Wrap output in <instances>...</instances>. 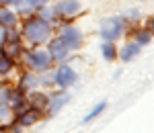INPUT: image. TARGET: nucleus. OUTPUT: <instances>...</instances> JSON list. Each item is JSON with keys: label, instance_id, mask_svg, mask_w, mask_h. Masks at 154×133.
<instances>
[{"label": "nucleus", "instance_id": "39448f33", "mask_svg": "<svg viewBox=\"0 0 154 133\" xmlns=\"http://www.w3.org/2000/svg\"><path fill=\"white\" fill-rule=\"evenodd\" d=\"M68 51H70V47H68V43L64 41V37H56V39L49 43V53H51L54 58H64Z\"/></svg>", "mask_w": 154, "mask_h": 133}, {"label": "nucleus", "instance_id": "20e7f679", "mask_svg": "<svg viewBox=\"0 0 154 133\" xmlns=\"http://www.w3.org/2000/svg\"><path fill=\"white\" fill-rule=\"evenodd\" d=\"M74 80H76V74H74V70L70 66H62L56 72V84L58 86H70L74 84Z\"/></svg>", "mask_w": 154, "mask_h": 133}, {"label": "nucleus", "instance_id": "7ed1b4c3", "mask_svg": "<svg viewBox=\"0 0 154 133\" xmlns=\"http://www.w3.org/2000/svg\"><path fill=\"white\" fill-rule=\"evenodd\" d=\"M78 10H80V2L78 0H60L54 6V12H58L62 16H74Z\"/></svg>", "mask_w": 154, "mask_h": 133}, {"label": "nucleus", "instance_id": "423d86ee", "mask_svg": "<svg viewBox=\"0 0 154 133\" xmlns=\"http://www.w3.org/2000/svg\"><path fill=\"white\" fill-rule=\"evenodd\" d=\"M29 64L37 68V70H45L49 66V55L48 53H43V51H33L31 55H29Z\"/></svg>", "mask_w": 154, "mask_h": 133}, {"label": "nucleus", "instance_id": "1a4fd4ad", "mask_svg": "<svg viewBox=\"0 0 154 133\" xmlns=\"http://www.w3.org/2000/svg\"><path fill=\"white\" fill-rule=\"evenodd\" d=\"M105 109H107V102H99L95 109H93V111H91V113H88V115H86V117L82 119V123H91L93 119H97V117H99V115H101V113H103Z\"/></svg>", "mask_w": 154, "mask_h": 133}, {"label": "nucleus", "instance_id": "2eb2a0df", "mask_svg": "<svg viewBox=\"0 0 154 133\" xmlns=\"http://www.w3.org/2000/svg\"><path fill=\"white\" fill-rule=\"evenodd\" d=\"M4 2H8V0H0V4H4Z\"/></svg>", "mask_w": 154, "mask_h": 133}, {"label": "nucleus", "instance_id": "9d476101", "mask_svg": "<svg viewBox=\"0 0 154 133\" xmlns=\"http://www.w3.org/2000/svg\"><path fill=\"white\" fill-rule=\"evenodd\" d=\"M17 23V16L8 10H0V25L2 27H12V25Z\"/></svg>", "mask_w": 154, "mask_h": 133}, {"label": "nucleus", "instance_id": "ddd939ff", "mask_svg": "<svg viewBox=\"0 0 154 133\" xmlns=\"http://www.w3.org/2000/svg\"><path fill=\"white\" fill-rule=\"evenodd\" d=\"M148 31L154 33V16H152V19H148Z\"/></svg>", "mask_w": 154, "mask_h": 133}, {"label": "nucleus", "instance_id": "f03ea898", "mask_svg": "<svg viewBox=\"0 0 154 133\" xmlns=\"http://www.w3.org/2000/svg\"><path fill=\"white\" fill-rule=\"evenodd\" d=\"M123 29H125V21L119 19V16H109L101 23V35L105 37L107 41H113L119 35H123Z\"/></svg>", "mask_w": 154, "mask_h": 133}, {"label": "nucleus", "instance_id": "4468645a", "mask_svg": "<svg viewBox=\"0 0 154 133\" xmlns=\"http://www.w3.org/2000/svg\"><path fill=\"white\" fill-rule=\"evenodd\" d=\"M31 2H33V6H43L48 0H31Z\"/></svg>", "mask_w": 154, "mask_h": 133}, {"label": "nucleus", "instance_id": "9b49d317", "mask_svg": "<svg viewBox=\"0 0 154 133\" xmlns=\"http://www.w3.org/2000/svg\"><path fill=\"white\" fill-rule=\"evenodd\" d=\"M101 53L105 55V60H115V55H117V51H115V47H113L111 41H107V43L101 45Z\"/></svg>", "mask_w": 154, "mask_h": 133}, {"label": "nucleus", "instance_id": "0eeeda50", "mask_svg": "<svg viewBox=\"0 0 154 133\" xmlns=\"http://www.w3.org/2000/svg\"><path fill=\"white\" fill-rule=\"evenodd\" d=\"M62 37H64V41L68 43V47H70V49L78 47V45H80V39H82V35H80V31H78L76 27H70V29H66Z\"/></svg>", "mask_w": 154, "mask_h": 133}, {"label": "nucleus", "instance_id": "f8f14e48", "mask_svg": "<svg viewBox=\"0 0 154 133\" xmlns=\"http://www.w3.org/2000/svg\"><path fill=\"white\" fill-rule=\"evenodd\" d=\"M150 37H152V33L146 29V31H140V35H138V45H144V43H148L150 41Z\"/></svg>", "mask_w": 154, "mask_h": 133}, {"label": "nucleus", "instance_id": "6e6552de", "mask_svg": "<svg viewBox=\"0 0 154 133\" xmlns=\"http://www.w3.org/2000/svg\"><path fill=\"white\" fill-rule=\"evenodd\" d=\"M138 53H140V45H138V43H128L123 49H119V51H117V55L123 61H131Z\"/></svg>", "mask_w": 154, "mask_h": 133}, {"label": "nucleus", "instance_id": "f257e3e1", "mask_svg": "<svg viewBox=\"0 0 154 133\" xmlns=\"http://www.w3.org/2000/svg\"><path fill=\"white\" fill-rule=\"evenodd\" d=\"M25 37L27 39H31L33 43H39V41H43L45 37L49 35V25L45 19H41V16H33V19H29L27 23H25Z\"/></svg>", "mask_w": 154, "mask_h": 133}]
</instances>
